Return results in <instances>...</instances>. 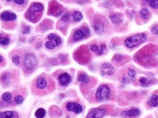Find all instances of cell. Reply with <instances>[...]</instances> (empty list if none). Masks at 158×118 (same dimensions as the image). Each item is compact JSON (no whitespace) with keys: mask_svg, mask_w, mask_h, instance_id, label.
<instances>
[{"mask_svg":"<svg viewBox=\"0 0 158 118\" xmlns=\"http://www.w3.org/2000/svg\"><path fill=\"white\" fill-rule=\"evenodd\" d=\"M13 1L16 4H18V5H23L26 2V0H13Z\"/></svg>","mask_w":158,"mask_h":118,"instance_id":"d590c367","label":"cell"},{"mask_svg":"<svg viewBox=\"0 0 158 118\" xmlns=\"http://www.w3.org/2000/svg\"><path fill=\"white\" fill-rule=\"evenodd\" d=\"M147 39V36L144 33L137 34L133 36L129 37L125 40V45L127 48H132L138 46L140 44L145 42Z\"/></svg>","mask_w":158,"mask_h":118,"instance_id":"6da1fadb","label":"cell"},{"mask_svg":"<svg viewBox=\"0 0 158 118\" xmlns=\"http://www.w3.org/2000/svg\"><path fill=\"white\" fill-rule=\"evenodd\" d=\"M66 109L69 112H73L76 114H80L82 112V107L76 102H69L66 104Z\"/></svg>","mask_w":158,"mask_h":118,"instance_id":"ba28073f","label":"cell"},{"mask_svg":"<svg viewBox=\"0 0 158 118\" xmlns=\"http://www.w3.org/2000/svg\"><path fill=\"white\" fill-rule=\"evenodd\" d=\"M89 53L87 51L86 48H84V47H81L80 49L76 51L75 57L79 63H86L89 60Z\"/></svg>","mask_w":158,"mask_h":118,"instance_id":"5b68a950","label":"cell"},{"mask_svg":"<svg viewBox=\"0 0 158 118\" xmlns=\"http://www.w3.org/2000/svg\"><path fill=\"white\" fill-rule=\"evenodd\" d=\"M135 74H136V72H135L134 69H129V71H128V76H129L130 78H134L135 77Z\"/></svg>","mask_w":158,"mask_h":118,"instance_id":"f546056e","label":"cell"},{"mask_svg":"<svg viewBox=\"0 0 158 118\" xmlns=\"http://www.w3.org/2000/svg\"><path fill=\"white\" fill-rule=\"evenodd\" d=\"M17 18L16 15L13 13H10V12H3L0 14V18L1 20L4 21H13L15 20Z\"/></svg>","mask_w":158,"mask_h":118,"instance_id":"8fae6325","label":"cell"},{"mask_svg":"<svg viewBox=\"0 0 158 118\" xmlns=\"http://www.w3.org/2000/svg\"><path fill=\"white\" fill-rule=\"evenodd\" d=\"M93 28L97 34H102L105 30L104 23L100 20H96L93 23Z\"/></svg>","mask_w":158,"mask_h":118,"instance_id":"4fadbf2b","label":"cell"},{"mask_svg":"<svg viewBox=\"0 0 158 118\" xmlns=\"http://www.w3.org/2000/svg\"><path fill=\"white\" fill-rule=\"evenodd\" d=\"M106 110L103 108H96L91 110L87 115V118H103L106 114Z\"/></svg>","mask_w":158,"mask_h":118,"instance_id":"52a82bcc","label":"cell"},{"mask_svg":"<svg viewBox=\"0 0 158 118\" xmlns=\"http://www.w3.org/2000/svg\"><path fill=\"white\" fill-rule=\"evenodd\" d=\"M71 77L69 74L68 73H66V72H64V73L61 74L58 77V80L59 82L61 85L62 86H67L68 84H70V82H71Z\"/></svg>","mask_w":158,"mask_h":118,"instance_id":"30bf717a","label":"cell"},{"mask_svg":"<svg viewBox=\"0 0 158 118\" xmlns=\"http://www.w3.org/2000/svg\"><path fill=\"white\" fill-rule=\"evenodd\" d=\"M144 1H146L147 2H148V3H149V2H151L152 1H153V0H144Z\"/></svg>","mask_w":158,"mask_h":118,"instance_id":"f35d334b","label":"cell"},{"mask_svg":"<svg viewBox=\"0 0 158 118\" xmlns=\"http://www.w3.org/2000/svg\"><path fill=\"white\" fill-rule=\"evenodd\" d=\"M106 49V45H104V44H103V45H101V47L100 48L99 51L97 52V54H99V55H101V54L103 53V51H104Z\"/></svg>","mask_w":158,"mask_h":118,"instance_id":"836d02e7","label":"cell"},{"mask_svg":"<svg viewBox=\"0 0 158 118\" xmlns=\"http://www.w3.org/2000/svg\"><path fill=\"white\" fill-rule=\"evenodd\" d=\"M63 12V8L61 5L57 3L56 1H52L50 4L49 14L54 16H59Z\"/></svg>","mask_w":158,"mask_h":118,"instance_id":"8992f818","label":"cell"},{"mask_svg":"<svg viewBox=\"0 0 158 118\" xmlns=\"http://www.w3.org/2000/svg\"><path fill=\"white\" fill-rule=\"evenodd\" d=\"M139 82H140V83H141L142 85H144V86H146V85H147L149 84L148 79H147L146 77L140 78Z\"/></svg>","mask_w":158,"mask_h":118,"instance_id":"f1b7e54d","label":"cell"},{"mask_svg":"<svg viewBox=\"0 0 158 118\" xmlns=\"http://www.w3.org/2000/svg\"><path fill=\"white\" fill-rule=\"evenodd\" d=\"M36 64V57L32 53H29L25 56L23 62V68L26 72H32Z\"/></svg>","mask_w":158,"mask_h":118,"instance_id":"277c9868","label":"cell"},{"mask_svg":"<svg viewBox=\"0 0 158 118\" xmlns=\"http://www.w3.org/2000/svg\"><path fill=\"white\" fill-rule=\"evenodd\" d=\"M67 118H72V117H68Z\"/></svg>","mask_w":158,"mask_h":118,"instance_id":"b9f144b4","label":"cell"},{"mask_svg":"<svg viewBox=\"0 0 158 118\" xmlns=\"http://www.w3.org/2000/svg\"><path fill=\"white\" fill-rule=\"evenodd\" d=\"M84 37H85V34H84L83 29H78V30L75 31L74 33H73V39L77 42V41L81 40Z\"/></svg>","mask_w":158,"mask_h":118,"instance_id":"2e32d148","label":"cell"},{"mask_svg":"<svg viewBox=\"0 0 158 118\" xmlns=\"http://www.w3.org/2000/svg\"><path fill=\"white\" fill-rule=\"evenodd\" d=\"M109 18H110L111 21L113 23V24H120L122 22V19L119 15L116 14V13H111L109 15Z\"/></svg>","mask_w":158,"mask_h":118,"instance_id":"9a60e30c","label":"cell"},{"mask_svg":"<svg viewBox=\"0 0 158 118\" xmlns=\"http://www.w3.org/2000/svg\"><path fill=\"white\" fill-rule=\"evenodd\" d=\"M10 43V39L6 35L0 34V45H7Z\"/></svg>","mask_w":158,"mask_h":118,"instance_id":"ffe728a7","label":"cell"},{"mask_svg":"<svg viewBox=\"0 0 158 118\" xmlns=\"http://www.w3.org/2000/svg\"><path fill=\"white\" fill-rule=\"evenodd\" d=\"M141 112L138 109L133 108L131 110H126V111L122 112V115L125 117H136L140 114Z\"/></svg>","mask_w":158,"mask_h":118,"instance_id":"7c38bea8","label":"cell"},{"mask_svg":"<svg viewBox=\"0 0 158 118\" xmlns=\"http://www.w3.org/2000/svg\"><path fill=\"white\" fill-rule=\"evenodd\" d=\"M12 98V94L9 92H6L2 94L1 96V98L4 101H10Z\"/></svg>","mask_w":158,"mask_h":118,"instance_id":"d4e9b609","label":"cell"},{"mask_svg":"<svg viewBox=\"0 0 158 118\" xmlns=\"http://www.w3.org/2000/svg\"><path fill=\"white\" fill-rule=\"evenodd\" d=\"M151 32L153 34L157 35L158 34V26H154L152 28Z\"/></svg>","mask_w":158,"mask_h":118,"instance_id":"d6a6232c","label":"cell"},{"mask_svg":"<svg viewBox=\"0 0 158 118\" xmlns=\"http://www.w3.org/2000/svg\"><path fill=\"white\" fill-rule=\"evenodd\" d=\"M45 115V110L43 108H40L35 112V117L38 118H43Z\"/></svg>","mask_w":158,"mask_h":118,"instance_id":"44dd1931","label":"cell"},{"mask_svg":"<svg viewBox=\"0 0 158 118\" xmlns=\"http://www.w3.org/2000/svg\"><path fill=\"white\" fill-rule=\"evenodd\" d=\"M43 10V5L41 3L35 2L31 4L30 7L28 10L31 12H34V13H41Z\"/></svg>","mask_w":158,"mask_h":118,"instance_id":"5bb4252c","label":"cell"},{"mask_svg":"<svg viewBox=\"0 0 158 118\" xmlns=\"http://www.w3.org/2000/svg\"><path fill=\"white\" fill-rule=\"evenodd\" d=\"M16 115V113L12 111L3 112L0 113V118H13Z\"/></svg>","mask_w":158,"mask_h":118,"instance_id":"d6986e66","label":"cell"},{"mask_svg":"<svg viewBox=\"0 0 158 118\" xmlns=\"http://www.w3.org/2000/svg\"><path fill=\"white\" fill-rule=\"evenodd\" d=\"M150 5V7L153 9H158V0H153L151 2L149 3Z\"/></svg>","mask_w":158,"mask_h":118,"instance_id":"4316f807","label":"cell"},{"mask_svg":"<svg viewBox=\"0 0 158 118\" xmlns=\"http://www.w3.org/2000/svg\"><path fill=\"white\" fill-rule=\"evenodd\" d=\"M79 82H83V83H86V82H88L89 81V77L87 76L86 74L81 73L79 75Z\"/></svg>","mask_w":158,"mask_h":118,"instance_id":"603a6c76","label":"cell"},{"mask_svg":"<svg viewBox=\"0 0 158 118\" xmlns=\"http://www.w3.org/2000/svg\"><path fill=\"white\" fill-rule=\"evenodd\" d=\"M111 95V90L108 86L103 85L99 87L96 92V98L99 101H107Z\"/></svg>","mask_w":158,"mask_h":118,"instance_id":"7a4b0ae2","label":"cell"},{"mask_svg":"<svg viewBox=\"0 0 158 118\" xmlns=\"http://www.w3.org/2000/svg\"><path fill=\"white\" fill-rule=\"evenodd\" d=\"M82 29H83V31H84V34H85V37H87V36H89V35L90 32H89V30L88 28L84 27V28H83Z\"/></svg>","mask_w":158,"mask_h":118,"instance_id":"74e56055","label":"cell"},{"mask_svg":"<svg viewBox=\"0 0 158 118\" xmlns=\"http://www.w3.org/2000/svg\"><path fill=\"white\" fill-rule=\"evenodd\" d=\"M14 101L17 104H22V102L23 101V98L21 96H17L15 98Z\"/></svg>","mask_w":158,"mask_h":118,"instance_id":"83f0119b","label":"cell"},{"mask_svg":"<svg viewBox=\"0 0 158 118\" xmlns=\"http://www.w3.org/2000/svg\"><path fill=\"white\" fill-rule=\"evenodd\" d=\"M148 104L151 107H156L158 106V95H152L148 101Z\"/></svg>","mask_w":158,"mask_h":118,"instance_id":"ac0fdd59","label":"cell"},{"mask_svg":"<svg viewBox=\"0 0 158 118\" xmlns=\"http://www.w3.org/2000/svg\"><path fill=\"white\" fill-rule=\"evenodd\" d=\"M48 39L50 41H52V42H55V44L57 45V46H59L62 44V39L59 36H57V34H50L48 36Z\"/></svg>","mask_w":158,"mask_h":118,"instance_id":"e0dca14e","label":"cell"},{"mask_svg":"<svg viewBox=\"0 0 158 118\" xmlns=\"http://www.w3.org/2000/svg\"><path fill=\"white\" fill-rule=\"evenodd\" d=\"M56 46H57V45H56L54 42H52V41H48V42H46V43H45V47H46L48 50L54 49Z\"/></svg>","mask_w":158,"mask_h":118,"instance_id":"484cf974","label":"cell"},{"mask_svg":"<svg viewBox=\"0 0 158 118\" xmlns=\"http://www.w3.org/2000/svg\"><path fill=\"white\" fill-rule=\"evenodd\" d=\"M2 60H3L2 57H1V55H0V63H1V62H2Z\"/></svg>","mask_w":158,"mask_h":118,"instance_id":"ab89813d","label":"cell"},{"mask_svg":"<svg viewBox=\"0 0 158 118\" xmlns=\"http://www.w3.org/2000/svg\"><path fill=\"white\" fill-rule=\"evenodd\" d=\"M12 60H13V63H16V64H18L20 63V58H19L18 55H14L13 58H12Z\"/></svg>","mask_w":158,"mask_h":118,"instance_id":"1f68e13d","label":"cell"},{"mask_svg":"<svg viewBox=\"0 0 158 118\" xmlns=\"http://www.w3.org/2000/svg\"><path fill=\"white\" fill-rule=\"evenodd\" d=\"M69 18H70V13H67L63 15L62 18V20H63V21L64 22H67V20H69Z\"/></svg>","mask_w":158,"mask_h":118,"instance_id":"e575fe53","label":"cell"},{"mask_svg":"<svg viewBox=\"0 0 158 118\" xmlns=\"http://www.w3.org/2000/svg\"><path fill=\"white\" fill-rule=\"evenodd\" d=\"M29 32H30V29H29V27H28V26H25V27H23V30H22V32H23V34H28L29 33Z\"/></svg>","mask_w":158,"mask_h":118,"instance_id":"8d00e7d4","label":"cell"},{"mask_svg":"<svg viewBox=\"0 0 158 118\" xmlns=\"http://www.w3.org/2000/svg\"><path fill=\"white\" fill-rule=\"evenodd\" d=\"M114 72V68L110 63H104L101 66V74L103 76L104 75H108L111 76Z\"/></svg>","mask_w":158,"mask_h":118,"instance_id":"9c48e42d","label":"cell"},{"mask_svg":"<svg viewBox=\"0 0 158 118\" xmlns=\"http://www.w3.org/2000/svg\"><path fill=\"white\" fill-rule=\"evenodd\" d=\"M7 1H13V0H7Z\"/></svg>","mask_w":158,"mask_h":118,"instance_id":"60d3db41","label":"cell"},{"mask_svg":"<svg viewBox=\"0 0 158 118\" xmlns=\"http://www.w3.org/2000/svg\"><path fill=\"white\" fill-rule=\"evenodd\" d=\"M52 82V81H50L47 77L39 76L36 79L35 82V86L37 90L40 91H45L49 87V83Z\"/></svg>","mask_w":158,"mask_h":118,"instance_id":"3957f363","label":"cell"},{"mask_svg":"<svg viewBox=\"0 0 158 118\" xmlns=\"http://www.w3.org/2000/svg\"><path fill=\"white\" fill-rule=\"evenodd\" d=\"M140 15H141V17L143 19H147L149 16V12L147 9L144 8L143 10H141V13H140Z\"/></svg>","mask_w":158,"mask_h":118,"instance_id":"cb8c5ba5","label":"cell"},{"mask_svg":"<svg viewBox=\"0 0 158 118\" xmlns=\"http://www.w3.org/2000/svg\"><path fill=\"white\" fill-rule=\"evenodd\" d=\"M90 50H91V51H93V52L97 53L99 51V50H100V47L97 45H91V46H90Z\"/></svg>","mask_w":158,"mask_h":118,"instance_id":"4dcf8cb0","label":"cell"},{"mask_svg":"<svg viewBox=\"0 0 158 118\" xmlns=\"http://www.w3.org/2000/svg\"><path fill=\"white\" fill-rule=\"evenodd\" d=\"M73 18L75 21L79 22L80 20H82L83 18V15L81 14V12L79 11H75L73 14Z\"/></svg>","mask_w":158,"mask_h":118,"instance_id":"7402d4cb","label":"cell"}]
</instances>
